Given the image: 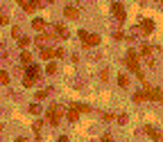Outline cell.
Here are the masks:
<instances>
[{"label": "cell", "instance_id": "cell-1", "mask_svg": "<svg viewBox=\"0 0 163 142\" xmlns=\"http://www.w3.org/2000/svg\"><path fill=\"white\" fill-rule=\"evenodd\" d=\"M127 68H129V70L134 72V75H136L138 79H143L145 81V75L141 72V66H138V54H136V50H129V52H127Z\"/></svg>", "mask_w": 163, "mask_h": 142}, {"label": "cell", "instance_id": "cell-2", "mask_svg": "<svg viewBox=\"0 0 163 142\" xmlns=\"http://www.w3.org/2000/svg\"><path fill=\"white\" fill-rule=\"evenodd\" d=\"M63 106L61 104H52L50 108H48V122H50V126H59V122H61V117H63Z\"/></svg>", "mask_w": 163, "mask_h": 142}, {"label": "cell", "instance_id": "cell-3", "mask_svg": "<svg viewBox=\"0 0 163 142\" xmlns=\"http://www.w3.org/2000/svg\"><path fill=\"white\" fill-rule=\"evenodd\" d=\"M145 97L147 99H152V101H161V88H152V86H147V83H145Z\"/></svg>", "mask_w": 163, "mask_h": 142}, {"label": "cell", "instance_id": "cell-4", "mask_svg": "<svg viewBox=\"0 0 163 142\" xmlns=\"http://www.w3.org/2000/svg\"><path fill=\"white\" fill-rule=\"evenodd\" d=\"M111 11H113V16H116V18H118L120 23L127 18V14H125V7H122L120 2H113V5H111Z\"/></svg>", "mask_w": 163, "mask_h": 142}, {"label": "cell", "instance_id": "cell-5", "mask_svg": "<svg viewBox=\"0 0 163 142\" xmlns=\"http://www.w3.org/2000/svg\"><path fill=\"white\" fill-rule=\"evenodd\" d=\"M63 115H66V120H68V122H77V120H79V111L75 108L73 104L68 106V111H63Z\"/></svg>", "mask_w": 163, "mask_h": 142}, {"label": "cell", "instance_id": "cell-6", "mask_svg": "<svg viewBox=\"0 0 163 142\" xmlns=\"http://www.w3.org/2000/svg\"><path fill=\"white\" fill-rule=\"evenodd\" d=\"M63 14H66V18H79V9L75 7V5H66V7H63Z\"/></svg>", "mask_w": 163, "mask_h": 142}, {"label": "cell", "instance_id": "cell-7", "mask_svg": "<svg viewBox=\"0 0 163 142\" xmlns=\"http://www.w3.org/2000/svg\"><path fill=\"white\" fill-rule=\"evenodd\" d=\"M143 34H152L154 32V20H150V18H145V20H141V27H138Z\"/></svg>", "mask_w": 163, "mask_h": 142}, {"label": "cell", "instance_id": "cell-8", "mask_svg": "<svg viewBox=\"0 0 163 142\" xmlns=\"http://www.w3.org/2000/svg\"><path fill=\"white\" fill-rule=\"evenodd\" d=\"M52 38H55V36H52V34L43 32V34H39V36H36V45H39V48H43V45H45V43H50Z\"/></svg>", "mask_w": 163, "mask_h": 142}, {"label": "cell", "instance_id": "cell-9", "mask_svg": "<svg viewBox=\"0 0 163 142\" xmlns=\"http://www.w3.org/2000/svg\"><path fill=\"white\" fill-rule=\"evenodd\" d=\"M55 32H57V36H61V38H68L70 34H68V30L61 25V23H55Z\"/></svg>", "mask_w": 163, "mask_h": 142}, {"label": "cell", "instance_id": "cell-10", "mask_svg": "<svg viewBox=\"0 0 163 142\" xmlns=\"http://www.w3.org/2000/svg\"><path fill=\"white\" fill-rule=\"evenodd\" d=\"M97 43H100V36H97V34H89L86 41H84V45H89V48L91 45H97Z\"/></svg>", "mask_w": 163, "mask_h": 142}, {"label": "cell", "instance_id": "cell-11", "mask_svg": "<svg viewBox=\"0 0 163 142\" xmlns=\"http://www.w3.org/2000/svg\"><path fill=\"white\" fill-rule=\"evenodd\" d=\"M27 75H32V77H39L41 75V68L36 63H27Z\"/></svg>", "mask_w": 163, "mask_h": 142}, {"label": "cell", "instance_id": "cell-12", "mask_svg": "<svg viewBox=\"0 0 163 142\" xmlns=\"http://www.w3.org/2000/svg\"><path fill=\"white\" fill-rule=\"evenodd\" d=\"M32 27H34L36 32H43V30H45V20H43V18H34V20H32Z\"/></svg>", "mask_w": 163, "mask_h": 142}, {"label": "cell", "instance_id": "cell-13", "mask_svg": "<svg viewBox=\"0 0 163 142\" xmlns=\"http://www.w3.org/2000/svg\"><path fill=\"white\" fill-rule=\"evenodd\" d=\"M41 59H45V61H50V59H55V54H52V50L50 48H41Z\"/></svg>", "mask_w": 163, "mask_h": 142}, {"label": "cell", "instance_id": "cell-14", "mask_svg": "<svg viewBox=\"0 0 163 142\" xmlns=\"http://www.w3.org/2000/svg\"><path fill=\"white\" fill-rule=\"evenodd\" d=\"M21 63H23V66L32 63V54L27 52V48H25V50H23V52H21Z\"/></svg>", "mask_w": 163, "mask_h": 142}, {"label": "cell", "instance_id": "cell-15", "mask_svg": "<svg viewBox=\"0 0 163 142\" xmlns=\"http://www.w3.org/2000/svg\"><path fill=\"white\" fill-rule=\"evenodd\" d=\"M145 131H147V135H150V138H152L154 142H159V140H161V133L156 131V129H152V126H147V129H145Z\"/></svg>", "mask_w": 163, "mask_h": 142}, {"label": "cell", "instance_id": "cell-16", "mask_svg": "<svg viewBox=\"0 0 163 142\" xmlns=\"http://www.w3.org/2000/svg\"><path fill=\"white\" fill-rule=\"evenodd\" d=\"M34 83H36V77H32V75H25V79H23V86H25V88H32Z\"/></svg>", "mask_w": 163, "mask_h": 142}, {"label": "cell", "instance_id": "cell-17", "mask_svg": "<svg viewBox=\"0 0 163 142\" xmlns=\"http://www.w3.org/2000/svg\"><path fill=\"white\" fill-rule=\"evenodd\" d=\"M7 83H9V72L0 70V86H7Z\"/></svg>", "mask_w": 163, "mask_h": 142}, {"label": "cell", "instance_id": "cell-18", "mask_svg": "<svg viewBox=\"0 0 163 142\" xmlns=\"http://www.w3.org/2000/svg\"><path fill=\"white\" fill-rule=\"evenodd\" d=\"M18 45H21V50L30 48V36H18Z\"/></svg>", "mask_w": 163, "mask_h": 142}, {"label": "cell", "instance_id": "cell-19", "mask_svg": "<svg viewBox=\"0 0 163 142\" xmlns=\"http://www.w3.org/2000/svg\"><path fill=\"white\" fill-rule=\"evenodd\" d=\"M41 126H43V122H41V120H36V122L32 124V129H34V133H36V138H41Z\"/></svg>", "mask_w": 163, "mask_h": 142}, {"label": "cell", "instance_id": "cell-20", "mask_svg": "<svg viewBox=\"0 0 163 142\" xmlns=\"http://www.w3.org/2000/svg\"><path fill=\"white\" fill-rule=\"evenodd\" d=\"M30 113H32V115H41V113H43V108H41L39 104H30Z\"/></svg>", "mask_w": 163, "mask_h": 142}, {"label": "cell", "instance_id": "cell-21", "mask_svg": "<svg viewBox=\"0 0 163 142\" xmlns=\"http://www.w3.org/2000/svg\"><path fill=\"white\" fill-rule=\"evenodd\" d=\"M152 50H154L152 45H147V43H145L143 48H141V54H143V56H147V54H152Z\"/></svg>", "mask_w": 163, "mask_h": 142}, {"label": "cell", "instance_id": "cell-22", "mask_svg": "<svg viewBox=\"0 0 163 142\" xmlns=\"http://www.w3.org/2000/svg\"><path fill=\"white\" fill-rule=\"evenodd\" d=\"M127 83H129V77H127V75H120V77H118V86H122V88H125Z\"/></svg>", "mask_w": 163, "mask_h": 142}, {"label": "cell", "instance_id": "cell-23", "mask_svg": "<svg viewBox=\"0 0 163 142\" xmlns=\"http://www.w3.org/2000/svg\"><path fill=\"white\" fill-rule=\"evenodd\" d=\"M73 106H75L79 113H89V111H91V106H86V104H73Z\"/></svg>", "mask_w": 163, "mask_h": 142}, {"label": "cell", "instance_id": "cell-24", "mask_svg": "<svg viewBox=\"0 0 163 142\" xmlns=\"http://www.w3.org/2000/svg\"><path fill=\"white\" fill-rule=\"evenodd\" d=\"M48 95H50V88H48V90H39V93H36V99H45Z\"/></svg>", "mask_w": 163, "mask_h": 142}, {"label": "cell", "instance_id": "cell-25", "mask_svg": "<svg viewBox=\"0 0 163 142\" xmlns=\"http://www.w3.org/2000/svg\"><path fill=\"white\" fill-rule=\"evenodd\" d=\"M45 72H48V75H55V72H57V63H48Z\"/></svg>", "mask_w": 163, "mask_h": 142}, {"label": "cell", "instance_id": "cell-26", "mask_svg": "<svg viewBox=\"0 0 163 142\" xmlns=\"http://www.w3.org/2000/svg\"><path fill=\"white\" fill-rule=\"evenodd\" d=\"M52 54H55L57 59H61V56H63V50H61V48H55V50H52Z\"/></svg>", "mask_w": 163, "mask_h": 142}, {"label": "cell", "instance_id": "cell-27", "mask_svg": "<svg viewBox=\"0 0 163 142\" xmlns=\"http://www.w3.org/2000/svg\"><path fill=\"white\" fill-rule=\"evenodd\" d=\"M11 36L18 38V36H21V27H11Z\"/></svg>", "mask_w": 163, "mask_h": 142}, {"label": "cell", "instance_id": "cell-28", "mask_svg": "<svg viewBox=\"0 0 163 142\" xmlns=\"http://www.w3.org/2000/svg\"><path fill=\"white\" fill-rule=\"evenodd\" d=\"M86 36H89V32H86V30H79V41H82V43L86 41Z\"/></svg>", "mask_w": 163, "mask_h": 142}, {"label": "cell", "instance_id": "cell-29", "mask_svg": "<svg viewBox=\"0 0 163 142\" xmlns=\"http://www.w3.org/2000/svg\"><path fill=\"white\" fill-rule=\"evenodd\" d=\"M145 99V93H136L134 95V101H143Z\"/></svg>", "mask_w": 163, "mask_h": 142}, {"label": "cell", "instance_id": "cell-30", "mask_svg": "<svg viewBox=\"0 0 163 142\" xmlns=\"http://www.w3.org/2000/svg\"><path fill=\"white\" fill-rule=\"evenodd\" d=\"M102 120H104V122H111V120H113V113H104Z\"/></svg>", "mask_w": 163, "mask_h": 142}, {"label": "cell", "instance_id": "cell-31", "mask_svg": "<svg viewBox=\"0 0 163 142\" xmlns=\"http://www.w3.org/2000/svg\"><path fill=\"white\" fill-rule=\"evenodd\" d=\"M113 36H116V41H122V38H127V36H125V32H116Z\"/></svg>", "mask_w": 163, "mask_h": 142}, {"label": "cell", "instance_id": "cell-32", "mask_svg": "<svg viewBox=\"0 0 163 142\" xmlns=\"http://www.w3.org/2000/svg\"><path fill=\"white\" fill-rule=\"evenodd\" d=\"M7 23H9V18L5 14H0V25H7Z\"/></svg>", "mask_w": 163, "mask_h": 142}, {"label": "cell", "instance_id": "cell-33", "mask_svg": "<svg viewBox=\"0 0 163 142\" xmlns=\"http://www.w3.org/2000/svg\"><path fill=\"white\" fill-rule=\"evenodd\" d=\"M100 77H102V81H107V79H109V72H107V70H102V72H100Z\"/></svg>", "mask_w": 163, "mask_h": 142}, {"label": "cell", "instance_id": "cell-34", "mask_svg": "<svg viewBox=\"0 0 163 142\" xmlns=\"http://www.w3.org/2000/svg\"><path fill=\"white\" fill-rule=\"evenodd\" d=\"M16 2H18L21 7H25V5H27V0H16Z\"/></svg>", "mask_w": 163, "mask_h": 142}, {"label": "cell", "instance_id": "cell-35", "mask_svg": "<svg viewBox=\"0 0 163 142\" xmlns=\"http://www.w3.org/2000/svg\"><path fill=\"white\" fill-rule=\"evenodd\" d=\"M77 5H89V0H77Z\"/></svg>", "mask_w": 163, "mask_h": 142}, {"label": "cell", "instance_id": "cell-36", "mask_svg": "<svg viewBox=\"0 0 163 142\" xmlns=\"http://www.w3.org/2000/svg\"><path fill=\"white\" fill-rule=\"evenodd\" d=\"M48 2H55V0H48Z\"/></svg>", "mask_w": 163, "mask_h": 142}, {"label": "cell", "instance_id": "cell-37", "mask_svg": "<svg viewBox=\"0 0 163 142\" xmlns=\"http://www.w3.org/2000/svg\"><path fill=\"white\" fill-rule=\"evenodd\" d=\"M145 2H147V0H145Z\"/></svg>", "mask_w": 163, "mask_h": 142}]
</instances>
